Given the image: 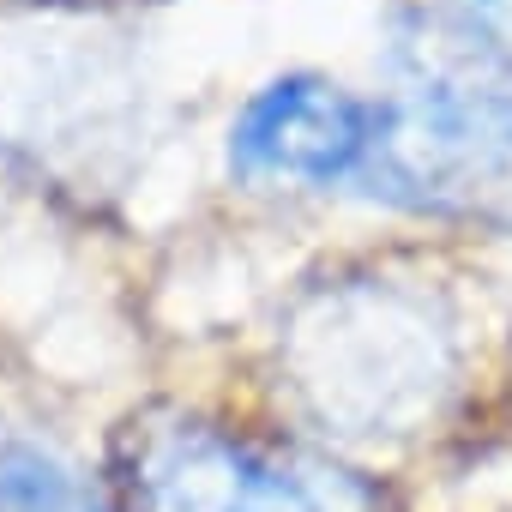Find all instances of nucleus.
<instances>
[{
  "label": "nucleus",
  "mask_w": 512,
  "mask_h": 512,
  "mask_svg": "<svg viewBox=\"0 0 512 512\" xmlns=\"http://www.w3.org/2000/svg\"><path fill=\"white\" fill-rule=\"evenodd\" d=\"M115 512H362V488L284 440L187 416L133 428Z\"/></svg>",
  "instance_id": "1"
},
{
  "label": "nucleus",
  "mask_w": 512,
  "mask_h": 512,
  "mask_svg": "<svg viewBox=\"0 0 512 512\" xmlns=\"http://www.w3.org/2000/svg\"><path fill=\"white\" fill-rule=\"evenodd\" d=\"M362 187L428 217H512V91L476 79L386 91Z\"/></svg>",
  "instance_id": "2"
},
{
  "label": "nucleus",
  "mask_w": 512,
  "mask_h": 512,
  "mask_svg": "<svg viewBox=\"0 0 512 512\" xmlns=\"http://www.w3.org/2000/svg\"><path fill=\"white\" fill-rule=\"evenodd\" d=\"M380 139V97L326 73H278L229 121V175L253 187H362Z\"/></svg>",
  "instance_id": "3"
},
{
  "label": "nucleus",
  "mask_w": 512,
  "mask_h": 512,
  "mask_svg": "<svg viewBox=\"0 0 512 512\" xmlns=\"http://www.w3.org/2000/svg\"><path fill=\"white\" fill-rule=\"evenodd\" d=\"M0 512H115V494H103L79 464L37 440L0 446Z\"/></svg>",
  "instance_id": "4"
},
{
  "label": "nucleus",
  "mask_w": 512,
  "mask_h": 512,
  "mask_svg": "<svg viewBox=\"0 0 512 512\" xmlns=\"http://www.w3.org/2000/svg\"><path fill=\"white\" fill-rule=\"evenodd\" d=\"M470 49H482L494 67L512 73V0H452Z\"/></svg>",
  "instance_id": "5"
}]
</instances>
